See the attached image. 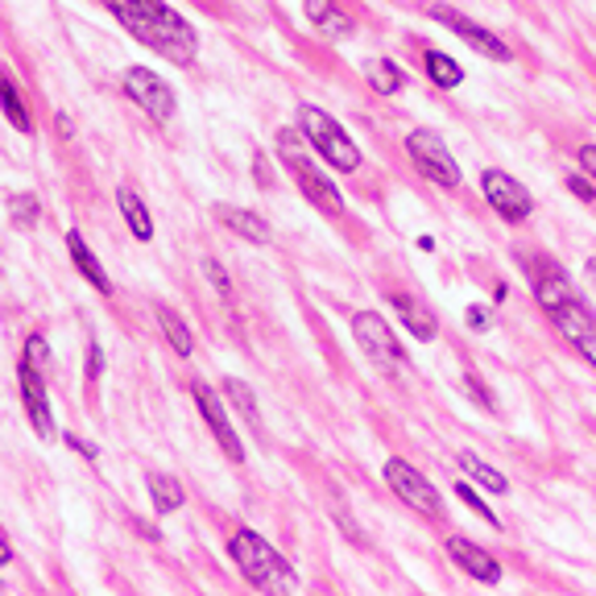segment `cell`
<instances>
[{"mask_svg": "<svg viewBox=\"0 0 596 596\" xmlns=\"http://www.w3.org/2000/svg\"><path fill=\"white\" fill-rule=\"evenodd\" d=\"M278 154H282L290 179L299 183L303 199H307L315 211H324V216H344V195L336 191L331 174H324L319 166L311 162L307 137H299L294 129H282V133H278Z\"/></svg>", "mask_w": 596, "mask_h": 596, "instance_id": "3957f363", "label": "cell"}, {"mask_svg": "<svg viewBox=\"0 0 596 596\" xmlns=\"http://www.w3.org/2000/svg\"><path fill=\"white\" fill-rule=\"evenodd\" d=\"M124 96L142 108L145 117L154 124H170L174 121V87L162 80V75H154L149 66H129L124 71Z\"/></svg>", "mask_w": 596, "mask_h": 596, "instance_id": "52a82bcc", "label": "cell"}, {"mask_svg": "<svg viewBox=\"0 0 596 596\" xmlns=\"http://www.w3.org/2000/svg\"><path fill=\"white\" fill-rule=\"evenodd\" d=\"M228 551H232V563L241 568V576H245L253 588H261V593H290V588L299 584V576L290 572L287 559L278 556L257 531H248V526L232 531Z\"/></svg>", "mask_w": 596, "mask_h": 596, "instance_id": "7a4b0ae2", "label": "cell"}, {"mask_svg": "<svg viewBox=\"0 0 596 596\" xmlns=\"http://www.w3.org/2000/svg\"><path fill=\"white\" fill-rule=\"evenodd\" d=\"M38 216H41L38 195L21 191V195H13V199H9V220H13L17 228H34V224H38Z\"/></svg>", "mask_w": 596, "mask_h": 596, "instance_id": "4316f807", "label": "cell"}, {"mask_svg": "<svg viewBox=\"0 0 596 596\" xmlns=\"http://www.w3.org/2000/svg\"><path fill=\"white\" fill-rule=\"evenodd\" d=\"M71 129H75V124H71V117H59V133H62V137H71Z\"/></svg>", "mask_w": 596, "mask_h": 596, "instance_id": "ab89813d", "label": "cell"}, {"mask_svg": "<svg viewBox=\"0 0 596 596\" xmlns=\"http://www.w3.org/2000/svg\"><path fill=\"white\" fill-rule=\"evenodd\" d=\"M580 170L596 179V145H580Z\"/></svg>", "mask_w": 596, "mask_h": 596, "instance_id": "e575fe53", "label": "cell"}, {"mask_svg": "<svg viewBox=\"0 0 596 596\" xmlns=\"http://www.w3.org/2000/svg\"><path fill=\"white\" fill-rule=\"evenodd\" d=\"M455 497H460V501H464V506H469L476 518H485L494 531H501V518H497V510H489V506L481 501V494H476L473 485H464V481H460V485H455Z\"/></svg>", "mask_w": 596, "mask_h": 596, "instance_id": "83f0119b", "label": "cell"}, {"mask_svg": "<svg viewBox=\"0 0 596 596\" xmlns=\"http://www.w3.org/2000/svg\"><path fill=\"white\" fill-rule=\"evenodd\" d=\"M406 154H411V162L418 166V174L423 179H431L435 186H460V166H455L452 149L443 145L439 133L431 129H414L411 137H406Z\"/></svg>", "mask_w": 596, "mask_h": 596, "instance_id": "8992f818", "label": "cell"}, {"mask_svg": "<svg viewBox=\"0 0 596 596\" xmlns=\"http://www.w3.org/2000/svg\"><path fill=\"white\" fill-rule=\"evenodd\" d=\"M572 344H576L580 356H584V361H588V365H593V369H596V324H593V328H588V331H584L580 340H572Z\"/></svg>", "mask_w": 596, "mask_h": 596, "instance_id": "d6a6232c", "label": "cell"}, {"mask_svg": "<svg viewBox=\"0 0 596 596\" xmlns=\"http://www.w3.org/2000/svg\"><path fill=\"white\" fill-rule=\"evenodd\" d=\"M460 386H464V393L473 398V402H476V406H481V411H497V398H494V390H489V386H485V381H481L476 373H464V377H460Z\"/></svg>", "mask_w": 596, "mask_h": 596, "instance_id": "f1b7e54d", "label": "cell"}, {"mask_svg": "<svg viewBox=\"0 0 596 596\" xmlns=\"http://www.w3.org/2000/svg\"><path fill=\"white\" fill-rule=\"evenodd\" d=\"M216 220L224 228H232L236 236H245V241H253V245H269L273 241V232H269V224L257 216V211H248V207H228L220 204L216 207Z\"/></svg>", "mask_w": 596, "mask_h": 596, "instance_id": "9a60e30c", "label": "cell"}, {"mask_svg": "<svg viewBox=\"0 0 596 596\" xmlns=\"http://www.w3.org/2000/svg\"><path fill=\"white\" fill-rule=\"evenodd\" d=\"M25 361H29L34 369H46V361H50V344L41 340L38 331H34V336L25 340Z\"/></svg>", "mask_w": 596, "mask_h": 596, "instance_id": "4dcf8cb0", "label": "cell"}, {"mask_svg": "<svg viewBox=\"0 0 596 596\" xmlns=\"http://www.w3.org/2000/svg\"><path fill=\"white\" fill-rule=\"evenodd\" d=\"M66 443H71V448H75L83 460H96V448H92V443H83L80 435H66Z\"/></svg>", "mask_w": 596, "mask_h": 596, "instance_id": "8d00e7d4", "label": "cell"}, {"mask_svg": "<svg viewBox=\"0 0 596 596\" xmlns=\"http://www.w3.org/2000/svg\"><path fill=\"white\" fill-rule=\"evenodd\" d=\"M431 21L448 25L455 38L464 41V46H473L481 59H489V62H514V50H510L506 41L497 38L494 29H485L481 21L464 17V13H455V9H448V4H431Z\"/></svg>", "mask_w": 596, "mask_h": 596, "instance_id": "9c48e42d", "label": "cell"}, {"mask_svg": "<svg viewBox=\"0 0 596 596\" xmlns=\"http://www.w3.org/2000/svg\"><path fill=\"white\" fill-rule=\"evenodd\" d=\"M423 62H427V75H431L435 87L455 92V87L464 83V66H460L452 54H443V50H427V54H423Z\"/></svg>", "mask_w": 596, "mask_h": 596, "instance_id": "44dd1931", "label": "cell"}, {"mask_svg": "<svg viewBox=\"0 0 596 596\" xmlns=\"http://www.w3.org/2000/svg\"><path fill=\"white\" fill-rule=\"evenodd\" d=\"M66 248H71V257H75V266H80L83 278L100 290V294H112V278H108V269L100 266V257L87 248V241H83L80 232H66Z\"/></svg>", "mask_w": 596, "mask_h": 596, "instance_id": "ac0fdd59", "label": "cell"}, {"mask_svg": "<svg viewBox=\"0 0 596 596\" xmlns=\"http://www.w3.org/2000/svg\"><path fill=\"white\" fill-rule=\"evenodd\" d=\"M390 307L398 311V324L411 331L414 340H435V331H439V319H435V311L427 303H418L414 294H393Z\"/></svg>", "mask_w": 596, "mask_h": 596, "instance_id": "5bb4252c", "label": "cell"}, {"mask_svg": "<svg viewBox=\"0 0 596 596\" xmlns=\"http://www.w3.org/2000/svg\"><path fill=\"white\" fill-rule=\"evenodd\" d=\"M104 9L121 21L145 50L162 54L170 66H191L199 59V34L166 0H104Z\"/></svg>", "mask_w": 596, "mask_h": 596, "instance_id": "6da1fadb", "label": "cell"}, {"mask_svg": "<svg viewBox=\"0 0 596 596\" xmlns=\"http://www.w3.org/2000/svg\"><path fill=\"white\" fill-rule=\"evenodd\" d=\"M191 398H195L199 414L207 418V431L216 435L220 452H224L232 464H245V443H241V435L232 431V418H228V411H224V398L211 390V386H204V381L191 386Z\"/></svg>", "mask_w": 596, "mask_h": 596, "instance_id": "8fae6325", "label": "cell"}, {"mask_svg": "<svg viewBox=\"0 0 596 596\" xmlns=\"http://www.w3.org/2000/svg\"><path fill=\"white\" fill-rule=\"evenodd\" d=\"M386 485H390L393 494L411 506L414 514L431 518V522L443 518V501H439V494H435V485L418 473L414 464H406V460H398V455L386 460Z\"/></svg>", "mask_w": 596, "mask_h": 596, "instance_id": "ba28073f", "label": "cell"}, {"mask_svg": "<svg viewBox=\"0 0 596 596\" xmlns=\"http://www.w3.org/2000/svg\"><path fill=\"white\" fill-rule=\"evenodd\" d=\"M588 278H593V282H596V257H593V261H588Z\"/></svg>", "mask_w": 596, "mask_h": 596, "instance_id": "60d3db41", "label": "cell"}, {"mask_svg": "<svg viewBox=\"0 0 596 596\" xmlns=\"http://www.w3.org/2000/svg\"><path fill=\"white\" fill-rule=\"evenodd\" d=\"M448 556H452V563L464 572V576H473L481 580V584H501V563H497L485 547H476L473 538H464V535H452L448 538Z\"/></svg>", "mask_w": 596, "mask_h": 596, "instance_id": "7c38bea8", "label": "cell"}, {"mask_svg": "<svg viewBox=\"0 0 596 596\" xmlns=\"http://www.w3.org/2000/svg\"><path fill=\"white\" fill-rule=\"evenodd\" d=\"M568 191L576 195V199H584V204H593L596 199V186L584 179V174H568Z\"/></svg>", "mask_w": 596, "mask_h": 596, "instance_id": "1f68e13d", "label": "cell"}, {"mask_svg": "<svg viewBox=\"0 0 596 596\" xmlns=\"http://www.w3.org/2000/svg\"><path fill=\"white\" fill-rule=\"evenodd\" d=\"M303 13L315 29H324L331 38H349L352 34V17L336 4V0H303Z\"/></svg>", "mask_w": 596, "mask_h": 596, "instance_id": "e0dca14e", "label": "cell"}, {"mask_svg": "<svg viewBox=\"0 0 596 596\" xmlns=\"http://www.w3.org/2000/svg\"><path fill=\"white\" fill-rule=\"evenodd\" d=\"M158 324H162L166 340H170V349L179 352V356H191L195 352V336H191V328L183 324V315L170 307H158Z\"/></svg>", "mask_w": 596, "mask_h": 596, "instance_id": "484cf974", "label": "cell"}, {"mask_svg": "<svg viewBox=\"0 0 596 596\" xmlns=\"http://www.w3.org/2000/svg\"><path fill=\"white\" fill-rule=\"evenodd\" d=\"M257 183L269 186V162H266V154H257Z\"/></svg>", "mask_w": 596, "mask_h": 596, "instance_id": "74e56055", "label": "cell"}, {"mask_svg": "<svg viewBox=\"0 0 596 596\" xmlns=\"http://www.w3.org/2000/svg\"><path fill=\"white\" fill-rule=\"evenodd\" d=\"M469 324H473L476 331H485V328H489V311H485V307H469Z\"/></svg>", "mask_w": 596, "mask_h": 596, "instance_id": "d590c367", "label": "cell"}, {"mask_svg": "<svg viewBox=\"0 0 596 596\" xmlns=\"http://www.w3.org/2000/svg\"><path fill=\"white\" fill-rule=\"evenodd\" d=\"M535 299L547 315H556V311H563L572 299H576V290H572V282H568L563 269H543L535 278Z\"/></svg>", "mask_w": 596, "mask_h": 596, "instance_id": "2e32d148", "label": "cell"}, {"mask_svg": "<svg viewBox=\"0 0 596 596\" xmlns=\"http://www.w3.org/2000/svg\"><path fill=\"white\" fill-rule=\"evenodd\" d=\"M0 112L9 117V124H13L17 133H34V121H29V112H25V100H21V92L13 87L4 66H0Z\"/></svg>", "mask_w": 596, "mask_h": 596, "instance_id": "ffe728a7", "label": "cell"}, {"mask_svg": "<svg viewBox=\"0 0 596 596\" xmlns=\"http://www.w3.org/2000/svg\"><path fill=\"white\" fill-rule=\"evenodd\" d=\"M117 207H121L124 224L133 228V236H137V241H154V220H149L142 195H137L133 186H121V191H117Z\"/></svg>", "mask_w": 596, "mask_h": 596, "instance_id": "d6986e66", "label": "cell"}, {"mask_svg": "<svg viewBox=\"0 0 596 596\" xmlns=\"http://www.w3.org/2000/svg\"><path fill=\"white\" fill-rule=\"evenodd\" d=\"M224 398L232 402V406H236V411H241V418H245L253 431L266 435V431H261V411H257V393L248 390L241 377H224Z\"/></svg>", "mask_w": 596, "mask_h": 596, "instance_id": "7402d4cb", "label": "cell"}, {"mask_svg": "<svg viewBox=\"0 0 596 596\" xmlns=\"http://www.w3.org/2000/svg\"><path fill=\"white\" fill-rule=\"evenodd\" d=\"M149 497H154V510H158V514H174V510H183V501H186L183 485L166 473H149Z\"/></svg>", "mask_w": 596, "mask_h": 596, "instance_id": "603a6c76", "label": "cell"}, {"mask_svg": "<svg viewBox=\"0 0 596 596\" xmlns=\"http://www.w3.org/2000/svg\"><path fill=\"white\" fill-rule=\"evenodd\" d=\"M21 398H25V414H29V423H34V431L41 439H50L54 435V414H50V398H46V381H41V369H34L29 361H21Z\"/></svg>", "mask_w": 596, "mask_h": 596, "instance_id": "4fadbf2b", "label": "cell"}, {"mask_svg": "<svg viewBox=\"0 0 596 596\" xmlns=\"http://www.w3.org/2000/svg\"><path fill=\"white\" fill-rule=\"evenodd\" d=\"M460 464H464V473L473 476L481 489H489V494H510V481H506V473H497L494 464H485L476 452H460Z\"/></svg>", "mask_w": 596, "mask_h": 596, "instance_id": "cb8c5ba5", "label": "cell"}, {"mask_svg": "<svg viewBox=\"0 0 596 596\" xmlns=\"http://www.w3.org/2000/svg\"><path fill=\"white\" fill-rule=\"evenodd\" d=\"M352 336H356L361 352L369 356V365H377L381 373L393 377V373L406 369V349L398 344V331L386 324V315H377V311L352 315Z\"/></svg>", "mask_w": 596, "mask_h": 596, "instance_id": "5b68a950", "label": "cell"}, {"mask_svg": "<svg viewBox=\"0 0 596 596\" xmlns=\"http://www.w3.org/2000/svg\"><path fill=\"white\" fill-rule=\"evenodd\" d=\"M104 373V352H100V344H87V377L96 381Z\"/></svg>", "mask_w": 596, "mask_h": 596, "instance_id": "836d02e7", "label": "cell"}, {"mask_svg": "<svg viewBox=\"0 0 596 596\" xmlns=\"http://www.w3.org/2000/svg\"><path fill=\"white\" fill-rule=\"evenodd\" d=\"M481 191H485L489 207H494L506 224H522V220H531V211H535L531 191L518 183L514 174H506V170H494V166H489V170L481 174Z\"/></svg>", "mask_w": 596, "mask_h": 596, "instance_id": "30bf717a", "label": "cell"}, {"mask_svg": "<svg viewBox=\"0 0 596 596\" xmlns=\"http://www.w3.org/2000/svg\"><path fill=\"white\" fill-rule=\"evenodd\" d=\"M299 129H303L311 149H319V158L328 166L344 170V174H352L361 166V149H356V142L344 133V124L336 121L331 112L315 108V104H299Z\"/></svg>", "mask_w": 596, "mask_h": 596, "instance_id": "277c9868", "label": "cell"}, {"mask_svg": "<svg viewBox=\"0 0 596 596\" xmlns=\"http://www.w3.org/2000/svg\"><path fill=\"white\" fill-rule=\"evenodd\" d=\"M365 75H369V83H373V92H377V96H393V92H402V87H406L402 66H398V62H390V59L365 62Z\"/></svg>", "mask_w": 596, "mask_h": 596, "instance_id": "d4e9b609", "label": "cell"}, {"mask_svg": "<svg viewBox=\"0 0 596 596\" xmlns=\"http://www.w3.org/2000/svg\"><path fill=\"white\" fill-rule=\"evenodd\" d=\"M4 563H13V547H9V538L0 535V568H4Z\"/></svg>", "mask_w": 596, "mask_h": 596, "instance_id": "f35d334b", "label": "cell"}, {"mask_svg": "<svg viewBox=\"0 0 596 596\" xmlns=\"http://www.w3.org/2000/svg\"><path fill=\"white\" fill-rule=\"evenodd\" d=\"M204 278L216 287V294L224 299V303H232V278L224 273V266L216 261V257H204Z\"/></svg>", "mask_w": 596, "mask_h": 596, "instance_id": "f546056e", "label": "cell"}]
</instances>
